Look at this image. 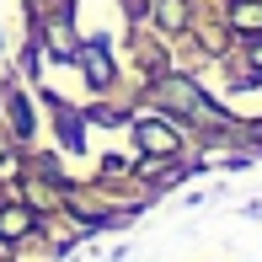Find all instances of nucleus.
<instances>
[{
  "instance_id": "1",
  "label": "nucleus",
  "mask_w": 262,
  "mask_h": 262,
  "mask_svg": "<svg viewBox=\"0 0 262 262\" xmlns=\"http://www.w3.org/2000/svg\"><path fill=\"white\" fill-rule=\"evenodd\" d=\"M80 59H86V75H91V86H107V80H113V59H107L102 38H91L86 49H80Z\"/></svg>"
},
{
  "instance_id": "2",
  "label": "nucleus",
  "mask_w": 262,
  "mask_h": 262,
  "mask_svg": "<svg viewBox=\"0 0 262 262\" xmlns=\"http://www.w3.org/2000/svg\"><path fill=\"white\" fill-rule=\"evenodd\" d=\"M139 145L156 150V156H171V150H177V134L166 123H139Z\"/></svg>"
},
{
  "instance_id": "3",
  "label": "nucleus",
  "mask_w": 262,
  "mask_h": 262,
  "mask_svg": "<svg viewBox=\"0 0 262 262\" xmlns=\"http://www.w3.org/2000/svg\"><path fill=\"white\" fill-rule=\"evenodd\" d=\"M230 27L235 32H262V0H235L230 6Z\"/></svg>"
},
{
  "instance_id": "4",
  "label": "nucleus",
  "mask_w": 262,
  "mask_h": 262,
  "mask_svg": "<svg viewBox=\"0 0 262 262\" xmlns=\"http://www.w3.org/2000/svg\"><path fill=\"white\" fill-rule=\"evenodd\" d=\"M27 225H32L27 209H0V235H6V241H11V235H21Z\"/></svg>"
},
{
  "instance_id": "5",
  "label": "nucleus",
  "mask_w": 262,
  "mask_h": 262,
  "mask_svg": "<svg viewBox=\"0 0 262 262\" xmlns=\"http://www.w3.org/2000/svg\"><path fill=\"white\" fill-rule=\"evenodd\" d=\"M161 21L166 27H182V0H161Z\"/></svg>"
},
{
  "instance_id": "6",
  "label": "nucleus",
  "mask_w": 262,
  "mask_h": 262,
  "mask_svg": "<svg viewBox=\"0 0 262 262\" xmlns=\"http://www.w3.org/2000/svg\"><path fill=\"white\" fill-rule=\"evenodd\" d=\"M252 64H262V43H257V49H252Z\"/></svg>"
}]
</instances>
